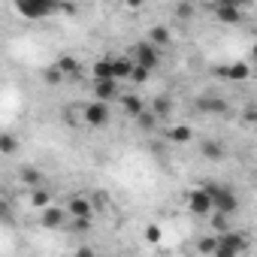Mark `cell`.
<instances>
[{
    "label": "cell",
    "mask_w": 257,
    "mask_h": 257,
    "mask_svg": "<svg viewBox=\"0 0 257 257\" xmlns=\"http://www.w3.org/2000/svg\"><path fill=\"white\" fill-rule=\"evenodd\" d=\"M203 188L212 194L218 212H227V215H236L239 212V197H236V191L230 185H224V182H203Z\"/></svg>",
    "instance_id": "obj_1"
},
{
    "label": "cell",
    "mask_w": 257,
    "mask_h": 257,
    "mask_svg": "<svg viewBox=\"0 0 257 257\" xmlns=\"http://www.w3.org/2000/svg\"><path fill=\"white\" fill-rule=\"evenodd\" d=\"M61 7H64L61 0H16L19 16H25V19H31V22H40V19L55 16Z\"/></svg>",
    "instance_id": "obj_2"
},
{
    "label": "cell",
    "mask_w": 257,
    "mask_h": 257,
    "mask_svg": "<svg viewBox=\"0 0 257 257\" xmlns=\"http://www.w3.org/2000/svg\"><path fill=\"white\" fill-rule=\"evenodd\" d=\"M242 251H248V239H245V236H239V233H233V230L218 233L215 257H236V254H242Z\"/></svg>",
    "instance_id": "obj_3"
},
{
    "label": "cell",
    "mask_w": 257,
    "mask_h": 257,
    "mask_svg": "<svg viewBox=\"0 0 257 257\" xmlns=\"http://www.w3.org/2000/svg\"><path fill=\"white\" fill-rule=\"evenodd\" d=\"M131 58H134L140 67H149V70H155V67L161 64V49H158L152 40H140V43L131 49Z\"/></svg>",
    "instance_id": "obj_4"
},
{
    "label": "cell",
    "mask_w": 257,
    "mask_h": 257,
    "mask_svg": "<svg viewBox=\"0 0 257 257\" xmlns=\"http://www.w3.org/2000/svg\"><path fill=\"white\" fill-rule=\"evenodd\" d=\"M188 209H191V215H197V218H209V215L215 212V200H212V194H209L206 188H197V191L188 194Z\"/></svg>",
    "instance_id": "obj_5"
},
{
    "label": "cell",
    "mask_w": 257,
    "mask_h": 257,
    "mask_svg": "<svg viewBox=\"0 0 257 257\" xmlns=\"http://www.w3.org/2000/svg\"><path fill=\"white\" fill-rule=\"evenodd\" d=\"M82 118H85V124H91V127H106V124H109V103H106V100L88 103V106L82 109Z\"/></svg>",
    "instance_id": "obj_6"
},
{
    "label": "cell",
    "mask_w": 257,
    "mask_h": 257,
    "mask_svg": "<svg viewBox=\"0 0 257 257\" xmlns=\"http://www.w3.org/2000/svg\"><path fill=\"white\" fill-rule=\"evenodd\" d=\"M212 73L221 76V79H227V82H245V79H251V64L233 61V64H227V67H215Z\"/></svg>",
    "instance_id": "obj_7"
},
{
    "label": "cell",
    "mask_w": 257,
    "mask_h": 257,
    "mask_svg": "<svg viewBox=\"0 0 257 257\" xmlns=\"http://www.w3.org/2000/svg\"><path fill=\"white\" fill-rule=\"evenodd\" d=\"M67 215H70L67 206L61 209V206H52V203H49L46 209H40V224H43L46 230H58V227L67 224Z\"/></svg>",
    "instance_id": "obj_8"
},
{
    "label": "cell",
    "mask_w": 257,
    "mask_h": 257,
    "mask_svg": "<svg viewBox=\"0 0 257 257\" xmlns=\"http://www.w3.org/2000/svg\"><path fill=\"white\" fill-rule=\"evenodd\" d=\"M197 112H200V115H227L230 106H227L224 97H218V94H206V97L197 100Z\"/></svg>",
    "instance_id": "obj_9"
},
{
    "label": "cell",
    "mask_w": 257,
    "mask_h": 257,
    "mask_svg": "<svg viewBox=\"0 0 257 257\" xmlns=\"http://www.w3.org/2000/svg\"><path fill=\"white\" fill-rule=\"evenodd\" d=\"M134 70H137V61H134L131 55H115V58H112V73H115L118 82H131Z\"/></svg>",
    "instance_id": "obj_10"
},
{
    "label": "cell",
    "mask_w": 257,
    "mask_h": 257,
    "mask_svg": "<svg viewBox=\"0 0 257 257\" xmlns=\"http://www.w3.org/2000/svg\"><path fill=\"white\" fill-rule=\"evenodd\" d=\"M242 10L245 7H239V4H215V19L221 25H239L242 22Z\"/></svg>",
    "instance_id": "obj_11"
},
{
    "label": "cell",
    "mask_w": 257,
    "mask_h": 257,
    "mask_svg": "<svg viewBox=\"0 0 257 257\" xmlns=\"http://www.w3.org/2000/svg\"><path fill=\"white\" fill-rule=\"evenodd\" d=\"M67 212H70V218H94L97 206H94V200H88V197H70Z\"/></svg>",
    "instance_id": "obj_12"
},
{
    "label": "cell",
    "mask_w": 257,
    "mask_h": 257,
    "mask_svg": "<svg viewBox=\"0 0 257 257\" xmlns=\"http://www.w3.org/2000/svg\"><path fill=\"white\" fill-rule=\"evenodd\" d=\"M94 97L97 100H118L121 91H118V79H94Z\"/></svg>",
    "instance_id": "obj_13"
},
{
    "label": "cell",
    "mask_w": 257,
    "mask_h": 257,
    "mask_svg": "<svg viewBox=\"0 0 257 257\" xmlns=\"http://www.w3.org/2000/svg\"><path fill=\"white\" fill-rule=\"evenodd\" d=\"M200 155H203L206 161L218 164V161L227 158V149H224V143H218V140H203V143H200Z\"/></svg>",
    "instance_id": "obj_14"
},
{
    "label": "cell",
    "mask_w": 257,
    "mask_h": 257,
    "mask_svg": "<svg viewBox=\"0 0 257 257\" xmlns=\"http://www.w3.org/2000/svg\"><path fill=\"white\" fill-rule=\"evenodd\" d=\"M118 100H121V112H124L127 118H137V115H140V112L146 109V103H143V100H140L137 94H121Z\"/></svg>",
    "instance_id": "obj_15"
},
{
    "label": "cell",
    "mask_w": 257,
    "mask_h": 257,
    "mask_svg": "<svg viewBox=\"0 0 257 257\" xmlns=\"http://www.w3.org/2000/svg\"><path fill=\"white\" fill-rule=\"evenodd\" d=\"M167 140L176 143V146H185V143L194 140V131H191L188 124H176V127H170V131H167Z\"/></svg>",
    "instance_id": "obj_16"
},
{
    "label": "cell",
    "mask_w": 257,
    "mask_h": 257,
    "mask_svg": "<svg viewBox=\"0 0 257 257\" xmlns=\"http://www.w3.org/2000/svg\"><path fill=\"white\" fill-rule=\"evenodd\" d=\"M146 40H152V43H155L158 49H167V46L173 43V37H170V31H167L164 25H155V28H152L149 34H146Z\"/></svg>",
    "instance_id": "obj_17"
},
{
    "label": "cell",
    "mask_w": 257,
    "mask_h": 257,
    "mask_svg": "<svg viewBox=\"0 0 257 257\" xmlns=\"http://www.w3.org/2000/svg\"><path fill=\"white\" fill-rule=\"evenodd\" d=\"M152 112H155L158 118H170V112H173V97H170V94H158V97L152 100Z\"/></svg>",
    "instance_id": "obj_18"
},
{
    "label": "cell",
    "mask_w": 257,
    "mask_h": 257,
    "mask_svg": "<svg viewBox=\"0 0 257 257\" xmlns=\"http://www.w3.org/2000/svg\"><path fill=\"white\" fill-rule=\"evenodd\" d=\"M19 179H22L28 188H40V185H46L43 173H40V170H34V167H22V170H19Z\"/></svg>",
    "instance_id": "obj_19"
},
{
    "label": "cell",
    "mask_w": 257,
    "mask_h": 257,
    "mask_svg": "<svg viewBox=\"0 0 257 257\" xmlns=\"http://www.w3.org/2000/svg\"><path fill=\"white\" fill-rule=\"evenodd\" d=\"M134 121H137V124L143 127V131H146V134H152V131H155V127H158V121H161V118H158V115L152 112V106H149V109H143V112H140V115H137Z\"/></svg>",
    "instance_id": "obj_20"
},
{
    "label": "cell",
    "mask_w": 257,
    "mask_h": 257,
    "mask_svg": "<svg viewBox=\"0 0 257 257\" xmlns=\"http://www.w3.org/2000/svg\"><path fill=\"white\" fill-rule=\"evenodd\" d=\"M91 73H94V79H115V73H112V58H100V61H94Z\"/></svg>",
    "instance_id": "obj_21"
},
{
    "label": "cell",
    "mask_w": 257,
    "mask_h": 257,
    "mask_svg": "<svg viewBox=\"0 0 257 257\" xmlns=\"http://www.w3.org/2000/svg\"><path fill=\"white\" fill-rule=\"evenodd\" d=\"M49 203H52V194H49V188H46V185L34 188V194H31V206H34V209H46Z\"/></svg>",
    "instance_id": "obj_22"
},
{
    "label": "cell",
    "mask_w": 257,
    "mask_h": 257,
    "mask_svg": "<svg viewBox=\"0 0 257 257\" xmlns=\"http://www.w3.org/2000/svg\"><path fill=\"white\" fill-rule=\"evenodd\" d=\"M43 79H46V82H49V85L55 88V85H61V82L67 79V73H64V70H61L58 64H49V67L43 70Z\"/></svg>",
    "instance_id": "obj_23"
},
{
    "label": "cell",
    "mask_w": 257,
    "mask_h": 257,
    "mask_svg": "<svg viewBox=\"0 0 257 257\" xmlns=\"http://www.w3.org/2000/svg\"><path fill=\"white\" fill-rule=\"evenodd\" d=\"M209 218H212L215 233H227V230H230V218H233V215H227V212H218V209H215Z\"/></svg>",
    "instance_id": "obj_24"
},
{
    "label": "cell",
    "mask_w": 257,
    "mask_h": 257,
    "mask_svg": "<svg viewBox=\"0 0 257 257\" xmlns=\"http://www.w3.org/2000/svg\"><path fill=\"white\" fill-rule=\"evenodd\" d=\"M55 64H58V67H61L67 76H79V61H76L73 55H64V58H58Z\"/></svg>",
    "instance_id": "obj_25"
},
{
    "label": "cell",
    "mask_w": 257,
    "mask_h": 257,
    "mask_svg": "<svg viewBox=\"0 0 257 257\" xmlns=\"http://www.w3.org/2000/svg\"><path fill=\"white\" fill-rule=\"evenodd\" d=\"M176 16H179L182 22H188V19L194 16V0H185V4H179V7H176Z\"/></svg>",
    "instance_id": "obj_26"
},
{
    "label": "cell",
    "mask_w": 257,
    "mask_h": 257,
    "mask_svg": "<svg viewBox=\"0 0 257 257\" xmlns=\"http://www.w3.org/2000/svg\"><path fill=\"white\" fill-rule=\"evenodd\" d=\"M149 76H152V70H149V67H140V64H137V70H134L131 82H134V85H143V82H149Z\"/></svg>",
    "instance_id": "obj_27"
},
{
    "label": "cell",
    "mask_w": 257,
    "mask_h": 257,
    "mask_svg": "<svg viewBox=\"0 0 257 257\" xmlns=\"http://www.w3.org/2000/svg\"><path fill=\"white\" fill-rule=\"evenodd\" d=\"M197 248H200L203 254H215V248H218V233H215L212 239H203V242H200Z\"/></svg>",
    "instance_id": "obj_28"
},
{
    "label": "cell",
    "mask_w": 257,
    "mask_h": 257,
    "mask_svg": "<svg viewBox=\"0 0 257 257\" xmlns=\"http://www.w3.org/2000/svg\"><path fill=\"white\" fill-rule=\"evenodd\" d=\"M0 152H4V155H13V152H16V140H13V137H0Z\"/></svg>",
    "instance_id": "obj_29"
},
{
    "label": "cell",
    "mask_w": 257,
    "mask_h": 257,
    "mask_svg": "<svg viewBox=\"0 0 257 257\" xmlns=\"http://www.w3.org/2000/svg\"><path fill=\"white\" fill-rule=\"evenodd\" d=\"M91 200H94V206H97V212H100V209H103V206L109 203V197H106V194H94Z\"/></svg>",
    "instance_id": "obj_30"
},
{
    "label": "cell",
    "mask_w": 257,
    "mask_h": 257,
    "mask_svg": "<svg viewBox=\"0 0 257 257\" xmlns=\"http://www.w3.org/2000/svg\"><path fill=\"white\" fill-rule=\"evenodd\" d=\"M146 233H149V242H161V227H155V224H152Z\"/></svg>",
    "instance_id": "obj_31"
},
{
    "label": "cell",
    "mask_w": 257,
    "mask_h": 257,
    "mask_svg": "<svg viewBox=\"0 0 257 257\" xmlns=\"http://www.w3.org/2000/svg\"><path fill=\"white\" fill-rule=\"evenodd\" d=\"M124 7H127V10H143L146 0H124Z\"/></svg>",
    "instance_id": "obj_32"
},
{
    "label": "cell",
    "mask_w": 257,
    "mask_h": 257,
    "mask_svg": "<svg viewBox=\"0 0 257 257\" xmlns=\"http://www.w3.org/2000/svg\"><path fill=\"white\" fill-rule=\"evenodd\" d=\"M245 121H257V109H245Z\"/></svg>",
    "instance_id": "obj_33"
},
{
    "label": "cell",
    "mask_w": 257,
    "mask_h": 257,
    "mask_svg": "<svg viewBox=\"0 0 257 257\" xmlns=\"http://www.w3.org/2000/svg\"><path fill=\"white\" fill-rule=\"evenodd\" d=\"M251 61L257 64V43H254V49H251Z\"/></svg>",
    "instance_id": "obj_34"
},
{
    "label": "cell",
    "mask_w": 257,
    "mask_h": 257,
    "mask_svg": "<svg viewBox=\"0 0 257 257\" xmlns=\"http://www.w3.org/2000/svg\"><path fill=\"white\" fill-rule=\"evenodd\" d=\"M239 4H242V7H251V4H257V0H239Z\"/></svg>",
    "instance_id": "obj_35"
}]
</instances>
